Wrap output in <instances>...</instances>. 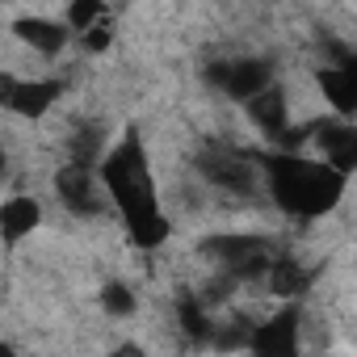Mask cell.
<instances>
[{"label": "cell", "mask_w": 357, "mask_h": 357, "mask_svg": "<svg viewBox=\"0 0 357 357\" xmlns=\"http://www.w3.org/2000/svg\"><path fill=\"white\" fill-rule=\"evenodd\" d=\"M97 176L109 194V202L122 211L126 236L135 248H160L172 231L168 215L155 202V181H151V164H147V147L139 139L135 126L122 130V139L114 147H105V155L97 160Z\"/></svg>", "instance_id": "6da1fadb"}, {"label": "cell", "mask_w": 357, "mask_h": 357, "mask_svg": "<svg viewBox=\"0 0 357 357\" xmlns=\"http://www.w3.org/2000/svg\"><path fill=\"white\" fill-rule=\"evenodd\" d=\"M261 168H265V190L294 219H319V215H328L340 202L344 185H349L344 172H336L324 160H307L303 151L265 155Z\"/></svg>", "instance_id": "7a4b0ae2"}, {"label": "cell", "mask_w": 357, "mask_h": 357, "mask_svg": "<svg viewBox=\"0 0 357 357\" xmlns=\"http://www.w3.org/2000/svg\"><path fill=\"white\" fill-rule=\"evenodd\" d=\"M202 252L231 278V282H261L269 261H273V244L257 240V236H215L202 244Z\"/></svg>", "instance_id": "3957f363"}, {"label": "cell", "mask_w": 357, "mask_h": 357, "mask_svg": "<svg viewBox=\"0 0 357 357\" xmlns=\"http://www.w3.org/2000/svg\"><path fill=\"white\" fill-rule=\"evenodd\" d=\"M55 198L76 219H97L109 206V194L101 185V176H97V164H76V160H68L55 172Z\"/></svg>", "instance_id": "277c9868"}, {"label": "cell", "mask_w": 357, "mask_h": 357, "mask_svg": "<svg viewBox=\"0 0 357 357\" xmlns=\"http://www.w3.org/2000/svg\"><path fill=\"white\" fill-rule=\"evenodd\" d=\"M206 84L211 89H219L223 97H231V101H248L252 93H261L269 80H273V63L269 59H261V55H240V59H211L206 63Z\"/></svg>", "instance_id": "5b68a950"}, {"label": "cell", "mask_w": 357, "mask_h": 357, "mask_svg": "<svg viewBox=\"0 0 357 357\" xmlns=\"http://www.w3.org/2000/svg\"><path fill=\"white\" fill-rule=\"evenodd\" d=\"M194 168L202 172V181L219 194H236V198H248L257 190V164L240 151H202L194 160Z\"/></svg>", "instance_id": "8992f818"}, {"label": "cell", "mask_w": 357, "mask_h": 357, "mask_svg": "<svg viewBox=\"0 0 357 357\" xmlns=\"http://www.w3.org/2000/svg\"><path fill=\"white\" fill-rule=\"evenodd\" d=\"M307 143L315 147V155H319L324 164H332L336 172L353 176V168H357V126H353V118H324V122H311Z\"/></svg>", "instance_id": "52a82bcc"}, {"label": "cell", "mask_w": 357, "mask_h": 357, "mask_svg": "<svg viewBox=\"0 0 357 357\" xmlns=\"http://www.w3.org/2000/svg\"><path fill=\"white\" fill-rule=\"evenodd\" d=\"M298 328H303V307L298 298H290V307H282L269 324L248 332V349L261 357H290L298 349Z\"/></svg>", "instance_id": "ba28073f"}, {"label": "cell", "mask_w": 357, "mask_h": 357, "mask_svg": "<svg viewBox=\"0 0 357 357\" xmlns=\"http://www.w3.org/2000/svg\"><path fill=\"white\" fill-rule=\"evenodd\" d=\"M244 109H248V118H252V126L273 143L286 126H290V101H286V89L278 84V80H269L261 93H252L248 101H244Z\"/></svg>", "instance_id": "9c48e42d"}, {"label": "cell", "mask_w": 357, "mask_h": 357, "mask_svg": "<svg viewBox=\"0 0 357 357\" xmlns=\"http://www.w3.org/2000/svg\"><path fill=\"white\" fill-rule=\"evenodd\" d=\"M13 38H22V43L34 47L38 55H59V51L72 43V30H68V22L43 17V13H26V17L13 22Z\"/></svg>", "instance_id": "30bf717a"}, {"label": "cell", "mask_w": 357, "mask_h": 357, "mask_svg": "<svg viewBox=\"0 0 357 357\" xmlns=\"http://www.w3.org/2000/svg\"><path fill=\"white\" fill-rule=\"evenodd\" d=\"M59 93H63V80H13V89H9V97H5V109H13V114L38 122V118L59 101Z\"/></svg>", "instance_id": "8fae6325"}, {"label": "cell", "mask_w": 357, "mask_h": 357, "mask_svg": "<svg viewBox=\"0 0 357 357\" xmlns=\"http://www.w3.org/2000/svg\"><path fill=\"white\" fill-rule=\"evenodd\" d=\"M38 223H43V206L30 194H13L5 206H0V244L17 248L26 236L38 231Z\"/></svg>", "instance_id": "7c38bea8"}, {"label": "cell", "mask_w": 357, "mask_h": 357, "mask_svg": "<svg viewBox=\"0 0 357 357\" xmlns=\"http://www.w3.org/2000/svg\"><path fill=\"white\" fill-rule=\"evenodd\" d=\"M315 84H319L324 101L336 109V118H353V114H357V68L324 63V68L315 72Z\"/></svg>", "instance_id": "4fadbf2b"}, {"label": "cell", "mask_w": 357, "mask_h": 357, "mask_svg": "<svg viewBox=\"0 0 357 357\" xmlns=\"http://www.w3.org/2000/svg\"><path fill=\"white\" fill-rule=\"evenodd\" d=\"M265 282L278 298H303L311 290V269L298 257H273L265 269Z\"/></svg>", "instance_id": "5bb4252c"}, {"label": "cell", "mask_w": 357, "mask_h": 357, "mask_svg": "<svg viewBox=\"0 0 357 357\" xmlns=\"http://www.w3.org/2000/svg\"><path fill=\"white\" fill-rule=\"evenodd\" d=\"M176 324H181V332L190 336V344H211V336H215V324H211V315H206V303L202 298H181V307H176Z\"/></svg>", "instance_id": "9a60e30c"}, {"label": "cell", "mask_w": 357, "mask_h": 357, "mask_svg": "<svg viewBox=\"0 0 357 357\" xmlns=\"http://www.w3.org/2000/svg\"><path fill=\"white\" fill-rule=\"evenodd\" d=\"M68 155L76 160V164H97L101 155H105V130H101V122H80L76 130H72V143H68Z\"/></svg>", "instance_id": "2e32d148"}, {"label": "cell", "mask_w": 357, "mask_h": 357, "mask_svg": "<svg viewBox=\"0 0 357 357\" xmlns=\"http://www.w3.org/2000/svg\"><path fill=\"white\" fill-rule=\"evenodd\" d=\"M101 311L109 319H130L139 311V298H135V290L126 282H105L101 286Z\"/></svg>", "instance_id": "e0dca14e"}, {"label": "cell", "mask_w": 357, "mask_h": 357, "mask_svg": "<svg viewBox=\"0 0 357 357\" xmlns=\"http://www.w3.org/2000/svg\"><path fill=\"white\" fill-rule=\"evenodd\" d=\"M97 17H105V0H68V30L72 34H80V30H89Z\"/></svg>", "instance_id": "ac0fdd59"}, {"label": "cell", "mask_w": 357, "mask_h": 357, "mask_svg": "<svg viewBox=\"0 0 357 357\" xmlns=\"http://www.w3.org/2000/svg\"><path fill=\"white\" fill-rule=\"evenodd\" d=\"M109 38H114V26H109V17H97L89 30H80V43H84V51H105V47H109Z\"/></svg>", "instance_id": "d6986e66"}, {"label": "cell", "mask_w": 357, "mask_h": 357, "mask_svg": "<svg viewBox=\"0 0 357 357\" xmlns=\"http://www.w3.org/2000/svg\"><path fill=\"white\" fill-rule=\"evenodd\" d=\"M13 80H17V76H9V72H0V105H5V97H9V89H13Z\"/></svg>", "instance_id": "ffe728a7"}, {"label": "cell", "mask_w": 357, "mask_h": 357, "mask_svg": "<svg viewBox=\"0 0 357 357\" xmlns=\"http://www.w3.org/2000/svg\"><path fill=\"white\" fill-rule=\"evenodd\" d=\"M9 172V155H5V147H0V176Z\"/></svg>", "instance_id": "44dd1931"}, {"label": "cell", "mask_w": 357, "mask_h": 357, "mask_svg": "<svg viewBox=\"0 0 357 357\" xmlns=\"http://www.w3.org/2000/svg\"><path fill=\"white\" fill-rule=\"evenodd\" d=\"M13 353V344H5V340H0V357H9Z\"/></svg>", "instance_id": "7402d4cb"}]
</instances>
